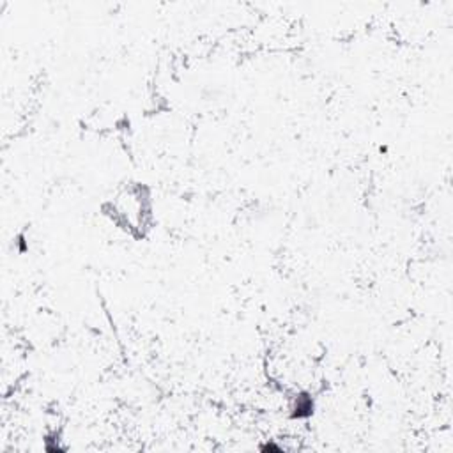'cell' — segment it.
Masks as SVG:
<instances>
[{
  "instance_id": "obj_1",
  "label": "cell",
  "mask_w": 453,
  "mask_h": 453,
  "mask_svg": "<svg viewBox=\"0 0 453 453\" xmlns=\"http://www.w3.org/2000/svg\"><path fill=\"white\" fill-rule=\"evenodd\" d=\"M115 214L129 230H140L145 225V198L140 189H126L115 200Z\"/></svg>"
}]
</instances>
